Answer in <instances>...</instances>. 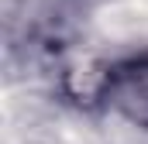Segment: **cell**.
Listing matches in <instances>:
<instances>
[{"instance_id":"6da1fadb","label":"cell","mask_w":148,"mask_h":144,"mask_svg":"<svg viewBox=\"0 0 148 144\" xmlns=\"http://www.w3.org/2000/svg\"><path fill=\"white\" fill-rule=\"evenodd\" d=\"M103 103L114 107L124 120L148 130V55L110 65L107 86H103Z\"/></svg>"}]
</instances>
